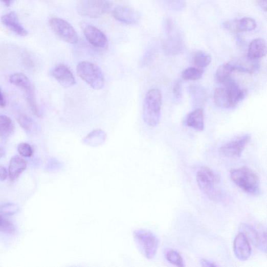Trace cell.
<instances>
[{
	"mask_svg": "<svg viewBox=\"0 0 267 267\" xmlns=\"http://www.w3.org/2000/svg\"><path fill=\"white\" fill-rule=\"evenodd\" d=\"M165 256L168 261L174 265L177 266H185L182 256L177 251L168 249L165 251Z\"/></svg>",
	"mask_w": 267,
	"mask_h": 267,
	"instance_id": "29",
	"label": "cell"
},
{
	"mask_svg": "<svg viewBox=\"0 0 267 267\" xmlns=\"http://www.w3.org/2000/svg\"><path fill=\"white\" fill-rule=\"evenodd\" d=\"M5 150L2 147H0V158H2L5 154Z\"/></svg>",
	"mask_w": 267,
	"mask_h": 267,
	"instance_id": "43",
	"label": "cell"
},
{
	"mask_svg": "<svg viewBox=\"0 0 267 267\" xmlns=\"http://www.w3.org/2000/svg\"><path fill=\"white\" fill-rule=\"evenodd\" d=\"M184 124L188 127L199 131H203L205 127L204 112L198 109L187 116Z\"/></svg>",
	"mask_w": 267,
	"mask_h": 267,
	"instance_id": "20",
	"label": "cell"
},
{
	"mask_svg": "<svg viewBox=\"0 0 267 267\" xmlns=\"http://www.w3.org/2000/svg\"><path fill=\"white\" fill-rule=\"evenodd\" d=\"M260 7L265 12L266 11V0H257Z\"/></svg>",
	"mask_w": 267,
	"mask_h": 267,
	"instance_id": "41",
	"label": "cell"
},
{
	"mask_svg": "<svg viewBox=\"0 0 267 267\" xmlns=\"http://www.w3.org/2000/svg\"><path fill=\"white\" fill-rule=\"evenodd\" d=\"M6 105V101L5 95L2 91V88L0 86V107L4 108Z\"/></svg>",
	"mask_w": 267,
	"mask_h": 267,
	"instance_id": "39",
	"label": "cell"
},
{
	"mask_svg": "<svg viewBox=\"0 0 267 267\" xmlns=\"http://www.w3.org/2000/svg\"><path fill=\"white\" fill-rule=\"evenodd\" d=\"M27 164L25 160L18 155L13 157L10 161L9 175L11 180L17 179L26 169Z\"/></svg>",
	"mask_w": 267,
	"mask_h": 267,
	"instance_id": "21",
	"label": "cell"
},
{
	"mask_svg": "<svg viewBox=\"0 0 267 267\" xmlns=\"http://www.w3.org/2000/svg\"><path fill=\"white\" fill-rule=\"evenodd\" d=\"M134 237L141 253L148 259H153L157 253L159 241L152 232L138 230L134 232Z\"/></svg>",
	"mask_w": 267,
	"mask_h": 267,
	"instance_id": "5",
	"label": "cell"
},
{
	"mask_svg": "<svg viewBox=\"0 0 267 267\" xmlns=\"http://www.w3.org/2000/svg\"><path fill=\"white\" fill-rule=\"evenodd\" d=\"M173 93L175 99L180 101L182 98V85L180 81H176L174 85Z\"/></svg>",
	"mask_w": 267,
	"mask_h": 267,
	"instance_id": "37",
	"label": "cell"
},
{
	"mask_svg": "<svg viewBox=\"0 0 267 267\" xmlns=\"http://www.w3.org/2000/svg\"><path fill=\"white\" fill-rule=\"evenodd\" d=\"M239 32H251L256 28L257 23L251 17H244L238 20Z\"/></svg>",
	"mask_w": 267,
	"mask_h": 267,
	"instance_id": "28",
	"label": "cell"
},
{
	"mask_svg": "<svg viewBox=\"0 0 267 267\" xmlns=\"http://www.w3.org/2000/svg\"><path fill=\"white\" fill-rule=\"evenodd\" d=\"M211 60V57L208 53L202 51L196 52L193 58L194 65L201 69L206 68L209 65Z\"/></svg>",
	"mask_w": 267,
	"mask_h": 267,
	"instance_id": "26",
	"label": "cell"
},
{
	"mask_svg": "<svg viewBox=\"0 0 267 267\" xmlns=\"http://www.w3.org/2000/svg\"><path fill=\"white\" fill-rule=\"evenodd\" d=\"M167 6L171 10L181 11L185 7L184 0H165Z\"/></svg>",
	"mask_w": 267,
	"mask_h": 267,
	"instance_id": "35",
	"label": "cell"
},
{
	"mask_svg": "<svg viewBox=\"0 0 267 267\" xmlns=\"http://www.w3.org/2000/svg\"><path fill=\"white\" fill-rule=\"evenodd\" d=\"M203 73L202 69L190 67L183 72L182 77L186 81H197L202 78Z\"/></svg>",
	"mask_w": 267,
	"mask_h": 267,
	"instance_id": "27",
	"label": "cell"
},
{
	"mask_svg": "<svg viewBox=\"0 0 267 267\" xmlns=\"http://www.w3.org/2000/svg\"><path fill=\"white\" fill-rule=\"evenodd\" d=\"M214 101L219 108L222 109L232 108L230 97L225 87H220L216 90L214 93Z\"/></svg>",
	"mask_w": 267,
	"mask_h": 267,
	"instance_id": "22",
	"label": "cell"
},
{
	"mask_svg": "<svg viewBox=\"0 0 267 267\" xmlns=\"http://www.w3.org/2000/svg\"><path fill=\"white\" fill-rule=\"evenodd\" d=\"M233 250L236 257L239 260L246 261L251 256L252 248L248 239L243 233H239L236 236Z\"/></svg>",
	"mask_w": 267,
	"mask_h": 267,
	"instance_id": "13",
	"label": "cell"
},
{
	"mask_svg": "<svg viewBox=\"0 0 267 267\" xmlns=\"http://www.w3.org/2000/svg\"><path fill=\"white\" fill-rule=\"evenodd\" d=\"M0 232L12 234L15 232L14 225L0 215Z\"/></svg>",
	"mask_w": 267,
	"mask_h": 267,
	"instance_id": "31",
	"label": "cell"
},
{
	"mask_svg": "<svg viewBox=\"0 0 267 267\" xmlns=\"http://www.w3.org/2000/svg\"><path fill=\"white\" fill-rule=\"evenodd\" d=\"M80 26L86 38L92 45L99 48H107V37L100 30L94 25L85 22L81 23Z\"/></svg>",
	"mask_w": 267,
	"mask_h": 267,
	"instance_id": "11",
	"label": "cell"
},
{
	"mask_svg": "<svg viewBox=\"0 0 267 267\" xmlns=\"http://www.w3.org/2000/svg\"><path fill=\"white\" fill-rule=\"evenodd\" d=\"M166 31L167 37L163 44L166 55L173 56L180 54L184 48L183 41L176 26L170 19L166 21Z\"/></svg>",
	"mask_w": 267,
	"mask_h": 267,
	"instance_id": "6",
	"label": "cell"
},
{
	"mask_svg": "<svg viewBox=\"0 0 267 267\" xmlns=\"http://www.w3.org/2000/svg\"><path fill=\"white\" fill-rule=\"evenodd\" d=\"M266 54V43L262 38L254 39L248 48V57L253 60H259Z\"/></svg>",
	"mask_w": 267,
	"mask_h": 267,
	"instance_id": "19",
	"label": "cell"
},
{
	"mask_svg": "<svg viewBox=\"0 0 267 267\" xmlns=\"http://www.w3.org/2000/svg\"><path fill=\"white\" fill-rule=\"evenodd\" d=\"M227 89L231 101L232 108H234L247 96L248 92L238 85L233 79L230 77L224 84Z\"/></svg>",
	"mask_w": 267,
	"mask_h": 267,
	"instance_id": "16",
	"label": "cell"
},
{
	"mask_svg": "<svg viewBox=\"0 0 267 267\" xmlns=\"http://www.w3.org/2000/svg\"><path fill=\"white\" fill-rule=\"evenodd\" d=\"M251 140L250 135H244L222 145L219 149V153L225 157L237 158L241 156L246 146Z\"/></svg>",
	"mask_w": 267,
	"mask_h": 267,
	"instance_id": "10",
	"label": "cell"
},
{
	"mask_svg": "<svg viewBox=\"0 0 267 267\" xmlns=\"http://www.w3.org/2000/svg\"><path fill=\"white\" fill-rule=\"evenodd\" d=\"M233 65L234 71L243 73L252 74L260 69V64L258 60H253L247 57L231 62Z\"/></svg>",
	"mask_w": 267,
	"mask_h": 267,
	"instance_id": "18",
	"label": "cell"
},
{
	"mask_svg": "<svg viewBox=\"0 0 267 267\" xmlns=\"http://www.w3.org/2000/svg\"><path fill=\"white\" fill-rule=\"evenodd\" d=\"M8 175V171L5 167L0 166V180L5 181Z\"/></svg>",
	"mask_w": 267,
	"mask_h": 267,
	"instance_id": "38",
	"label": "cell"
},
{
	"mask_svg": "<svg viewBox=\"0 0 267 267\" xmlns=\"http://www.w3.org/2000/svg\"><path fill=\"white\" fill-rule=\"evenodd\" d=\"M14 1V0H0V2L3 3L8 7L11 6Z\"/></svg>",
	"mask_w": 267,
	"mask_h": 267,
	"instance_id": "42",
	"label": "cell"
},
{
	"mask_svg": "<svg viewBox=\"0 0 267 267\" xmlns=\"http://www.w3.org/2000/svg\"><path fill=\"white\" fill-rule=\"evenodd\" d=\"M77 75L95 90H101L104 86V76L100 68L96 64L80 62L77 66Z\"/></svg>",
	"mask_w": 267,
	"mask_h": 267,
	"instance_id": "4",
	"label": "cell"
},
{
	"mask_svg": "<svg viewBox=\"0 0 267 267\" xmlns=\"http://www.w3.org/2000/svg\"><path fill=\"white\" fill-rule=\"evenodd\" d=\"M110 6L107 0H80L77 5L79 15L91 18H98L107 13Z\"/></svg>",
	"mask_w": 267,
	"mask_h": 267,
	"instance_id": "7",
	"label": "cell"
},
{
	"mask_svg": "<svg viewBox=\"0 0 267 267\" xmlns=\"http://www.w3.org/2000/svg\"><path fill=\"white\" fill-rule=\"evenodd\" d=\"M1 20L3 24L15 34L21 37L28 35V32L20 24L15 12H12L3 15Z\"/></svg>",
	"mask_w": 267,
	"mask_h": 267,
	"instance_id": "17",
	"label": "cell"
},
{
	"mask_svg": "<svg viewBox=\"0 0 267 267\" xmlns=\"http://www.w3.org/2000/svg\"><path fill=\"white\" fill-rule=\"evenodd\" d=\"M51 75L63 87H69L76 84V80L72 72L65 65L56 66L51 71Z\"/></svg>",
	"mask_w": 267,
	"mask_h": 267,
	"instance_id": "14",
	"label": "cell"
},
{
	"mask_svg": "<svg viewBox=\"0 0 267 267\" xmlns=\"http://www.w3.org/2000/svg\"><path fill=\"white\" fill-rule=\"evenodd\" d=\"M230 177L232 181L246 193L256 194L259 192V178L250 168L244 167L233 169L230 172Z\"/></svg>",
	"mask_w": 267,
	"mask_h": 267,
	"instance_id": "3",
	"label": "cell"
},
{
	"mask_svg": "<svg viewBox=\"0 0 267 267\" xmlns=\"http://www.w3.org/2000/svg\"><path fill=\"white\" fill-rule=\"evenodd\" d=\"M224 28L233 33H239L238 20L226 21L224 23Z\"/></svg>",
	"mask_w": 267,
	"mask_h": 267,
	"instance_id": "36",
	"label": "cell"
},
{
	"mask_svg": "<svg viewBox=\"0 0 267 267\" xmlns=\"http://www.w3.org/2000/svg\"><path fill=\"white\" fill-rule=\"evenodd\" d=\"M242 232L249 241L261 251L266 252V236L265 232H259L252 226L243 224L241 226Z\"/></svg>",
	"mask_w": 267,
	"mask_h": 267,
	"instance_id": "12",
	"label": "cell"
},
{
	"mask_svg": "<svg viewBox=\"0 0 267 267\" xmlns=\"http://www.w3.org/2000/svg\"><path fill=\"white\" fill-rule=\"evenodd\" d=\"M234 71V69L232 63H224L218 68L216 74V81L220 84H224L228 79L231 77V75Z\"/></svg>",
	"mask_w": 267,
	"mask_h": 267,
	"instance_id": "25",
	"label": "cell"
},
{
	"mask_svg": "<svg viewBox=\"0 0 267 267\" xmlns=\"http://www.w3.org/2000/svg\"><path fill=\"white\" fill-rule=\"evenodd\" d=\"M201 264L203 266H217L218 265L216 264L214 262L208 261L206 259L201 260Z\"/></svg>",
	"mask_w": 267,
	"mask_h": 267,
	"instance_id": "40",
	"label": "cell"
},
{
	"mask_svg": "<svg viewBox=\"0 0 267 267\" xmlns=\"http://www.w3.org/2000/svg\"><path fill=\"white\" fill-rule=\"evenodd\" d=\"M14 131L12 120L6 115H0V138L7 140Z\"/></svg>",
	"mask_w": 267,
	"mask_h": 267,
	"instance_id": "24",
	"label": "cell"
},
{
	"mask_svg": "<svg viewBox=\"0 0 267 267\" xmlns=\"http://www.w3.org/2000/svg\"><path fill=\"white\" fill-rule=\"evenodd\" d=\"M18 210V206L14 204H5L0 207V211L5 216L14 215Z\"/></svg>",
	"mask_w": 267,
	"mask_h": 267,
	"instance_id": "32",
	"label": "cell"
},
{
	"mask_svg": "<svg viewBox=\"0 0 267 267\" xmlns=\"http://www.w3.org/2000/svg\"><path fill=\"white\" fill-rule=\"evenodd\" d=\"M51 29L61 40L75 44L78 42V35L73 27L66 20L58 17L49 20Z\"/></svg>",
	"mask_w": 267,
	"mask_h": 267,
	"instance_id": "9",
	"label": "cell"
},
{
	"mask_svg": "<svg viewBox=\"0 0 267 267\" xmlns=\"http://www.w3.org/2000/svg\"><path fill=\"white\" fill-rule=\"evenodd\" d=\"M189 91L195 103H203L205 102L206 93L202 87L199 86H191L189 88Z\"/></svg>",
	"mask_w": 267,
	"mask_h": 267,
	"instance_id": "30",
	"label": "cell"
},
{
	"mask_svg": "<svg viewBox=\"0 0 267 267\" xmlns=\"http://www.w3.org/2000/svg\"><path fill=\"white\" fill-rule=\"evenodd\" d=\"M112 14L117 20L128 25H136L140 18L137 11L124 6L117 7L113 11Z\"/></svg>",
	"mask_w": 267,
	"mask_h": 267,
	"instance_id": "15",
	"label": "cell"
},
{
	"mask_svg": "<svg viewBox=\"0 0 267 267\" xmlns=\"http://www.w3.org/2000/svg\"><path fill=\"white\" fill-rule=\"evenodd\" d=\"M10 82L23 90L32 112L35 116L40 117L36 103L35 91L29 78L23 73H15L10 76Z\"/></svg>",
	"mask_w": 267,
	"mask_h": 267,
	"instance_id": "8",
	"label": "cell"
},
{
	"mask_svg": "<svg viewBox=\"0 0 267 267\" xmlns=\"http://www.w3.org/2000/svg\"><path fill=\"white\" fill-rule=\"evenodd\" d=\"M162 94L157 89L149 91L145 97L143 116L145 122L151 127L157 126L161 119Z\"/></svg>",
	"mask_w": 267,
	"mask_h": 267,
	"instance_id": "1",
	"label": "cell"
},
{
	"mask_svg": "<svg viewBox=\"0 0 267 267\" xmlns=\"http://www.w3.org/2000/svg\"><path fill=\"white\" fill-rule=\"evenodd\" d=\"M197 181L201 190L213 201L221 198V192L217 189L220 183L219 175L207 167H202L197 173Z\"/></svg>",
	"mask_w": 267,
	"mask_h": 267,
	"instance_id": "2",
	"label": "cell"
},
{
	"mask_svg": "<svg viewBox=\"0 0 267 267\" xmlns=\"http://www.w3.org/2000/svg\"><path fill=\"white\" fill-rule=\"evenodd\" d=\"M18 122L20 126L26 132H30L33 126L32 120L28 116H20L18 119Z\"/></svg>",
	"mask_w": 267,
	"mask_h": 267,
	"instance_id": "33",
	"label": "cell"
},
{
	"mask_svg": "<svg viewBox=\"0 0 267 267\" xmlns=\"http://www.w3.org/2000/svg\"><path fill=\"white\" fill-rule=\"evenodd\" d=\"M19 153L25 157H31L33 154V149L32 146L26 143H22L19 144L17 147Z\"/></svg>",
	"mask_w": 267,
	"mask_h": 267,
	"instance_id": "34",
	"label": "cell"
},
{
	"mask_svg": "<svg viewBox=\"0 0 267 267\" xmlns=\"http://www.w3.org/2000/svg\"><path fill=\"white\" fill-rule=\"evenodd\" d=\"M106 139V133L100 129H96L85 138L84 143L92 147H97L103 144Z\"/></svg>",
	"mask_w": 267,
	"mask_h": 267,
	"instance_id": "23",
	"label": "cell"
}]
</instances>
